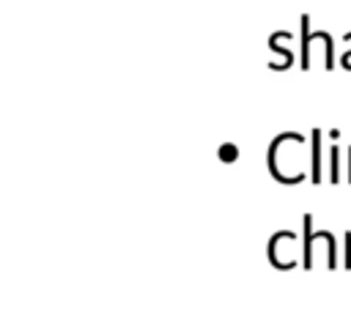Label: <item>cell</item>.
Returning a JSON list of instances; mask_svg holds the SVG:
<instances>
[{"mask_svg": "<svg viewBox=\"0 0 351 315\" xmlns=\"http://www.w3.org/2000/svg\"><path fill=\"white\" fill-rule=\"evenodd\" d=\"M299 36H302V68H310V44H313V33H310V16L302 14L299 16Z\"/></svg>", "mask_w": 351, "mask_h": 315, "instance_id": "cell-1", "label": "cell"}, {"mask_svg": "<svg viewBox=\"0 0 351 315\" xmlns=\"http://www.w3.org/2000/svg\"><path fill=\"white\" fill-rule=\"evenodd\" d=\"M313 184H321V131L313 129V170H310Z\"/></svg>", "mask_w": 351, "mask_h": 315, "instance_id": "cell-2", "label": "cell"}, {"mask_svg": "<svg viewBox=\"0 0 351 315\" xmlns=\"http://www.w3.org/2000/svg\"><path fill=\"white\" fill-rule=\"evenodd\" d=\"M310 222H313V216L307 214V216H304V236H307V241H304V266H307V268L313 266V244H310Z\"/></svg>", "mask_w": 351, "mask_h": 315, "instance_id": "cell-3", "label": "cell"}, {"mask_svg": "<svg viewBox=\"0 0 351 315\" xmlns=\"http://www.w3.org/2000/svg\"><path fill=\"white\" fill-rule=\"evenodd\" d=\"M329 156H332V175H329V178H332V181H337L340 175H337V148H335V145L329 148Z\"/></svg>", "mask_w": 351, "mask_h": 315, "instance_id": "cell-4", "label": "cell"}, {"mask_svg": "<svg viewBox=\"0 0 351 315\" xmlns=\"http://www.w3.org/2000/svg\"><path fill=\"white\" fill-rule=\"evenodd\" d=\"M346 268H351V233L346 238Z\"/></svg>", "mask_w": 351, "mask_h": 315, "instance_id": "cell-5", "label": "cell"}, {"mask_svg": "<svg viewBox=\"0 0 351 315\" xmlns=\"http://www.w3.org/2000/svg\"><path fill=\"white\" fill-rule=\"evenodd\" d=\"M236 156V148L233 145H222V159H233Z\"/></svg>", "mask_w": 351, "mask_h": 315, "instance_id": "cell-6", "label": "cell"}]
</instances>
